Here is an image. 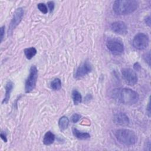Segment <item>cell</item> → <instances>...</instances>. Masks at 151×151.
I'll list each match as a JSON object with an SVG mask.
<instances>
[{
	"instance_id": "6da1fadb",
	"label": "cell",
	"mask_w": 151,
	"mask_h": 151,
	"mask_svg": "<svg viewBox=\"0 0 151 151\" xmlns=\"http://www.w3.org/2000/svg\"><path fill=\"white\" fill-rule=\"evenodd\" d=\"M139 6V2L135 0H117L113 2V10L119 15L130 14L135 11Z\"/></svg>"
},
{
	"instance_id": "7a4b0ae2",
	"label": "cell",
	"mask_w": 151,
	"mask_h": 151,
	"mask_svg": "<svg viewBox=\"0 0 151 151\" xmlns=\"http://www.w3.org/2000/svg\"><path fill=\"white\" fill-rule=\"evenodd\" d=\"M114 134L117 141L124 146H133L137 142V135L130 129H117L114 132Z\"/></svg>"
},
{
	"instance_id": "3957f363",
	"label": "cell",
	"mask_w": 151,
	"mask_h": 151,
	"mask_svg": "<svg viewBox=\"0 0 151 151\" xmlns=\"http://www.w3.org/2000/svg\"><path fill=\"white\" fill-rule=\"evenodd\" d=\"M118 99L122 103L127 105H132L136 103L139 96L138 93L134 90L129 88H123L118 91Z\"/></svg>"
},
{
	"instance_id": "277c9868",
	"label": "cell",
	"mask_w": 151,
	"mask_h": 151,
	"mask_svg": "<svg viewBox=\"0 0 151 151\" xmlns=\"http://www.w3.org/2000/svg\"><path fill=\"white\" fill-rule=\"evenodd\" d=\"M106 47L111 54L119 55L124 52V45L122 41L116 38H111L107 40Z\"/></svg>"
},
{
	"instance_id": "5b68a950",
	"label": "cell",
	"mask_w": 151,
	"mask_h": 151,
	"mask_svg": "<svg viewBox=\"0 0 151 151\" xmlns=\"http://www.w3.org/2000/svg\"><path fill=\"white\" fill-rule=\"evenodd\" d=\"M37 78L38 70L35 65H32L29 69V73L25 83V91L27 93H30L35 88Z\"/></svg>"
},
{
	"instance_id": "8992f818",
	"label": "cell",
	"mask_w": 151,
	"mask_h": 151,
	"mask_svg": "<svg viewBox=\"0 0 151 151\" xmlns=\"http://www.w3.org/2000/svg\"><path fill=\"white\" fill-rule=\"evenodd\" d=\"M149 42V37L147 35L140 32L136 34L133 40V47L139 50H143L146 49Z\"/></svg>"
},
{
	"instance_id": "52a82bcc",
	"label": "cell",
	"mask_w": 151,
	"mask_h": 151,
	"mask_svg": "<svg viewBox=\"0 0 151 151\" xmlns=\"http://www.w3.org/2000/svg\"><path fill=\"white\" fill-rule=\"evenodd\" d=\"M24 16V10L22 8H18L14 13L12 19L9 25L8 29V34L10 35L14 29L18 25V24L21 21Z\"/></svg>"
},
{
	"instance_id": "ba28073f",
	"label": "cell",
	"mask_w": 151,
	"mask_h": 151,
	"mask_svg": "<svg viewBox=\"0 0 151 151\" xmlns=\"http://www.w3.org/2000/svg\"><path fill=\"white\" fill-rule=\"evenodd\" d=\"M122 75L127 84L134 86L137 82L138 78L136 72L130 68H124L121 70Z\"/></svg>"
},
{
	"instance_id": "9c48e42d",
	"label": "cell",
	"mask_w": 151,
	"mask_h": 151,
	"mask_svg": "<svg viewBox=\"0 0 151 151\" xmlns=\"http://www.w3.org/2000/svg\"><path fill=\"white\" fill-rule=\"evenodd\" d=\"M92 67L91 64L88 61H86L77 68L74 77L76 79L81 78L90 73Z\"/></svg>"
},
{
	"instance_id": "30bf717a",
	"label": "cell",
	"mask_w": 151,
	"mask_h": 151,
	"mask_svg": "<svg viewBox=\"0 0 151 151\" xmlns=\"http://www.w3.org/2000/svg\"><path fill=\"white\" fill-rule=\"evenodd\" d=\"M110 28L116 34L119 35H126L127 33V27L126 24L123 21H116L110 25Z\"/></svg>"
},
{
	"instance_id": "8fae6325",
	"label": "cell",
	"mask_w": 151,
	"mask_h": 151,
	"mask_svg": "<svg viewBox=\"0 0 151 151\" xmlns=\"http://www.w3.org/2000/svg\"><path fill=\"white\" fill-rule=\"evenodd\" d=\"M113 122L115 124L119 126H126L129 123V119L128 116L124 113L119 112L114 114Z\"/></svg>"
},
{
	"instance_id": "7c38bea8",
	"label": "cell",
	"mask_w": 151,
	"mask_h": 151,
	"mask_svg": "<svg viewBox=\"0 0 151 151\" xmlns=\"http://www.w3.org/2000/svg\"><path fill=\"white\" fill-rule=\"evenodd\" d=\"M13 87H14V83H12V81H8L6 83L5 87V97L2 101V104H6L8 102V101L10 99V96H11V93L12 92Z\"/></svg>"
},
{
	"instance_id": "4fadbf2b",
	"label": "cell",
	"mask_w": 151,
	"mask_h": 151,
	"mask_svg": "<svg viewBox=\"0 0 151 151\" xmlns=\"http://www.w3.org/2000/svg\"><path fill=\"white\" fill-rule=\"evenodd\" d=\"M73 133L76 138L80 140H87L90 137V135L88 133L81 132L76 128L73 129Z\"/></svg>"
},
{
	"instance_id": "5bb4252c",
	"label": "cell",
	"mask_w": 151,
	"mask_h": 151,
	"mask_svg": "<svg viewBox=\"0 0 151 151\" xmlns=\"http://www.w3.org/2000/svg\"><path fill=\"white\" fill-rule=\"evenodd\" d=\"M55 135L51 132H47L44 136V139H43V143L45 145H50L52 143H54V140H55Z\"/></svg>"
},
{
	"instance_id": "9a60e30c",
	"label": "cell",
	"mask_w": 151,
	"mask_h": 151,
	"mask_svg": "<svg viewBox=\"0 0 151 151\" xmlns=\"http://www.w3.org/2000/svg\"><path fill=\"white\" fill-rule=\"evenodd\" d=\"M69 124V119L66 116H62L58 120V126L60 130L64 131L67 129Z\"/></svg>"
},
{
	"instance_id": "2e32d148",
	"label": "cell",
	"mask_w": 151,
	"mask_h": 151,
	"mask_svg": "<svg viewBox=\"0 0 151 151\" xmlns=\"http://www.w3.org/2000/svg\"><path fill=\"white\" fill-rule=\"evenodd\" d=\"M72 98L75 105H77L81 102L82 96L81 93L77 90H74L72 91Z\"/></svg>"
},
{
	"instance_id": "e0dca14e",
	"label": "cell",
	"mask_w": 151,
	"mask_h": 151,
	"mask_svg": "<svg viewBox=\"0 0 151 151\" xmlns=\"http://www.w3.org/2000/svg\"><path fill=\"white\" fill-rule=\"evenodd\" d=\"M25 57L27 59L31 60L33 57H34L37 54V50L34 47H30L25 48L24 51Z\"/></svg>"
},
{
	"instance_id": "ac0fdd59",
	"label": "cell",
	"mask_w": 151,
	"mask_h": 151,
	"mask_svg": "<svg viewBox=\"0 0 151 151\" xmlns=\"http://www.w3.org/2000/svg\"><path fill=\"white\" fill-rule=\"evenodd\" d=\"M51 87L54 90H58L61 87V82L60 79L57 78L51 82Z\"/></svg>"
},
{
	"instance_id": "d6986e66",
	"label": "cell",
	"mask_w": 151,
	"mask_h": 151,
	"mask_svg": "<svg viewBox=\"0 0 151 151\" xmlns=\"http://www.w3.org/2000/svg\"><path fill=\"white\" fill-rule=\"evenodd\" d=\"M37 7L38 8V9L43 14H46L48 12V9L47 7L46 6V5L44 3H39L37 5Z\"/></svg>"
},
{
	"instance_id": "ffe728a7",
	"label": "cell",
	"mask_w": 151,
	"mask_h": 151,
	"mask_svg": "<svg viewBox=\"0 0 151 151\" xmlns=\"http://www.w3.org/2000/svg\"><path fill=\"white\" fill-rule=\"evenodd\" d=\"M80 119H81V116L77 113H75L71 117V121L74 123H76L78 122L80 120Z\"/></svg>"
},
{
	"instance_id": "44dd1931",
	"label": "cell",
	"mask_w": 151,
	"mask_h": 151,
	"mask_svg": "<svg viewBox=\"0 0 151 151\" xmlns=\"http://www.w3.org/2000/svg\"><path fill=\"white\" fill-rule=\"evenodd\" d=\"M47 5L48 6L49 10L50 11V12H52L54 8V2L53 1H49L47 3Z\"/></svg>"
},
{
	"instance_id": "7402d4cb",
	"label": "cell",
	"mask_w": 151,
	"mask_h": 151,
	"mask_svg": "<svg viewBox=\"0 0 151 151\" xmlns=\"http://www.w3.org/2000/svg\"><path fill=\"white\" fill-rule=\"evenodd\" d=\"M5 33V27L2 26L1 28V42L2 41Z\"/></svg>"
},
{
	"instance_id": "603a6c76",
	"label": "cell",
	"mask_w": 151,
	"mask_h": 151,
	"mask_svg": "<svg viewBox=\"0 0 151 151\" xmlns=\"http://www.w3.org/2000/svg\"><path fill=\"white\" fill-rule=\"evenodd\" d=\"M145 23L149 26V27H150V16H147L145 18Z\"/></svg>"
},
{
	"instance_id": "cb8c5ba5",
	"label": "cell",
	"mask_w": 151,
	"mask_h": 151,
	"mask_svg": "<svg viewBox=\"0 0 151 151\" xmlns=\"http://www.w3.org/2000/svg\"><path fill=\"white\" fill-rule=\"evenodd\" d=\"M133 68L135 70H137V71H139L140 69V65L139 64V63H136L134 65H133Z\"/></svg>"
},
{
	"instance_id": "d4e9b609",
	"label": "cell",
	"mask_w": 151,
	"mask_h": 151,
	"mask_svg": "<svg viewBox=\"0 0 151 151\" xmlns=\"http://www.w3.org/2000/svg\"><path fill=\"white\" fill-rule=\"evenodd\" d=\"M1 137L4 141V142H7V139H6V136L5 135V134H3L2 133H1Z\"/></svg>"
},
{
	"instance_id": "484cf974",
	"label": "cell",
	"mask_w": 151,
	"mask_h": 151,
	"mask_svg": "<svg viewBox=\"0 0 151 151\" xmlns=\"http://www.w3.org/2000/svg\"><path fill=\"white\" fill-rule=\"evenodd\" d=\"M147 111H148V114H150V104H149V103H148V105H147Z\"/></svg>"
}]
</instances>
